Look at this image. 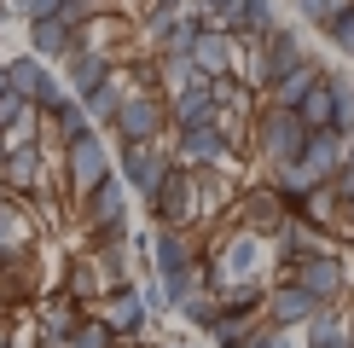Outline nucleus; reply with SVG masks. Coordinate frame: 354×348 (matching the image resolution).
Listing matches in <instances>:
<instances>
[{
	"instance_id": "nucleus-1",
	"label": "nucleus",
	"mask_w": 354,
	"mask_h": 348,
	"mask_svg": "<svg viewBox=\"0 0 354 348\" xmlns=\"http://www.w3.org/2000/svg\"><path fill=\"white\" fill-rule=\"evenodd\" d=\"M302 64H308L302 29H297V23H273L268 35L256 41V52H250V87H261V93H268L273 81H285L290 70H302Z\"/></svg>"
},
{
	"instance_id": "nucleus-2",
	"label": "nucleus",
	"mask_w": 354,
	"mask_h": 348,
	"mask_svg": "<svg viewBox=\"0 0 354 348\" xmlns=\"http://www.w3.org/2000/svg\"><path fill=\"white\" fill-rule=\"evenodd\" d=\"M6 81H12V93H24L29 99V110L35 116H58L70 105V87H64V76L47 64V58H35V52H18L6 64Z\"/></svg>"
},
{
	"instance_id": "nucleus-3",
	"label": "nucleus",
	"mask_w": 354,
	"mask_h": 348,
	"mask_svg": "<svg viewBox=\"0 0 354 348\" xmlns=\"http://www.w3.org/2000/svg\"><path fill=\"white\" fill-rule=\"evenodd\" d=\"M302 145H308V128H302V116H297V110H273V105H268V110H256V157H261L273 174L297 163Z\"/></svg>"
},
{
	"instance_id": "nucleus-4",
	"label": "nucleus",
	"mask_w": 354,
	"mask_h": 348,
	"mask_svg": "<svg viewBox=\"0 0 354 348\" xmlns=\"http://www.w3.org/2000/svg\"><path fill=\"white\" fill-rule=\"evenodd\" d=\"M169 128V99L151 93V87H134L122 99V116H116V139L122 145H157Z\"/></svg>"
},
{
	"instance_id": "nucleus-5",
	"label": "nucleus",
	"mask_w": 354,
	"mask_h": 348,
	"mask_svg": "<svg viewBox=\"0 0 354 348\" xmlns=\"http://www.w3.org/2000/svg\"><path fill=\"white\" fill-rule=\"evenodd\" d=\"M82 29H87V12L64 0V6H58L53 18L29 23V52H35V58H47V64H64V58L82 47Z\"/></svg>"
},
{
	"instance_id": "nucleus-6",
	"label": "nucleus",
	"mask_w": 354,
	"mask_h": 348,
	"mask_svg": "<svg viewBox=\"0 0 354 348\" xmlns=\"http://www.w3.org/2000/svg\"><path fill=\"white\" fill-rule=\"evenodd\" d=\"M111 174H116V163H111V145H105V134H99V128L64 151V186H70V197H76V203L93 192V186H105Z\"/></svg>"
},
{
	"instance_id": "nucleus-7",
	"label": "nucleus",
	"mask_w": 354,
	"mask_h": 348,
	"mask_svg": "<svg viewBox=\"0 0 354 348\" xmlns=\"http://www.w3.org/2000/svg\"><path fill=\"white\" fill-rule=\"evenodd\" d=\"M285 279L302 284L319 308H337V296L348 290V267H343V255H337V250H308L297 267H285Z\"/></svg>"
},
{
	"instance_id": "nucleus-8",
	"label": "nucleus",
	"mask_w": 354,
	"mask_h": 348,
	"mask_svg": "<svg viewBox=\"0 0 354 348\" xmlns=\"http://www.w3.org/2000/svg\"><path fill=\"white\" fill-rule=\"evenodd\" d=\"M82 226L93 232L99 244H111V238H128V186L116 180V174H111L105 186H93V192L82 197Z\"/></svg>"
},
{
	"instance_id": "nucleus-9",
	"label": "nucleus",
	"mask_w": 354,
	"mask_h": 348,
	"mask_svg": "<svg viewBox=\"0 0 354 348\" xmlns=\"http://www.w3.org/2000/svg\"><path fill=\"white\" fill-rule=\"evenodd\" d=\"M244 52H256V47H244V41H232L227 29H221L215 18L198 29V47H192V64H198V76L203 81H221V76H239V58Z\"/></svg>"
},
{
	"instance_id": "nucleus-10",
	"label": "nucleus",
	"mask_w": 354,
	"mask_h": 348,
	"mask_svg": "<svg viewBox=\"0 0 354 348\" xmlns=\"http://www.w3.org/2000/svg\"><path fill=\"white\" fill-rule=\"evenodd\" d=\"M93 313L116 331V342H140V337H145V325H151V308H145L140 284H116V290H105Z\"/></svg>"
},
{
	"instance_id": "nucleus-11",
	"label": "nucleus",
	"mask_w": 354,
	"mask_h": 348,
	"mask_svg": "<svg viewBox=\"0 0 354 348\" xmlns=\"http://www.w3.org/2000/svg\"><path fill=\"white\" fill-rule=\"evenodd\" d=\"M145 209L157 215V226H186L192 215H198V168H169V180L157 186V197L145 203Z\"/></svg>"
},
{
	"instance_id": "nucleus-12",
	"label": "nucleus",
	"mask_w": 354,
	"mask_h": 348,
	"mask_svg": "<svg viewBox=\"0 0 354 348\" xmlns=\"http://www.w3.org/2000/svg\"><path fill=\"white\" fill-rule=\"evenodd\" d=\"M169 168H174V157H163V145H122L116 180H122V186H134V192L151 203V197H157V186L169 180Z\"/></svg>"
},
{
	"instance_id": "nucleus-13",
	"label": "nucleus",
	"mask_w": 354,
	"mask_h": 348,
	"mask_svg": "<svg viewBox=\"0 0 354 348\" xmlns=\"http://www.w3.org/2000/svg\"><path fill=\"white\" fill-rule=\"evenodd\" d=\"M232 157H239V151H232V139L227 134H221V128H186V134H174V163H180V168H227L232 163Z\"/></svg>"
},
{
	"instance_id": "nucleus-14",
	"label": "nucleus",
	"mask_w": 354,
	"mask_h": 348,
	"mask_svg": "<svg viewBox=\"0 0 354 348\" xmlns=\"http://www.w3.org/2000/svg\"><path fill=\"white\" fill-rule=\"evenodd\" d=\"M343 157H348V134H337V128H319V134H308L302 157H297V168L308 174V186H326L331 174L343 168Z\"/></svg>"
},
{
	"instance_id": "nucleus-15",
	"label": "nucleus",
	"mask_w": 354,
	"mask_h": 348,
	"mask_svg": "<svg viewBox=\"0 0 354 348\" xmlns=\"http://www.w3.org/2000/svg\"><path fill=\"white\" fill-rule=\"evenodd\" d=\"M58 76H64L70 99H87L93 87H105V81L116 76V64H111V52H105V47H76V52L64 58V70H58Z\"/></svg>"
},
{
	"instance_id": "nucleus-16",
	"label": "nucleus",
	"mask_w": 354,
	"mask_h": 348,
	"mask_svg": "<svg viewBox=\"0 0 354 348\" xmlns=\"http://www.w3.org/2000/svg\"><path fill=\"white\" fill-rule=\"evenodd\" d=\"M326 313L314 296H308L302 284H290V279H279L268 290V319H273V331H297V325H314V319Z\"/></svg>"
},
{
	"instance_id": "nucleus-17",
	"label": "nucleus",
	"mask_w": 354,
	"mask_h": 348,
	"mask_svg": "<svg viewBox=\"0 0 354 348\" xmlns=\"http://www.w3.org/2000/svg\"><path fill=\"white\" fill-rule=\"evenodd\" d=\"M41 174H47V151L41 145H12L6 163H0V186L18 197H35L41 192Z\"/></svg>"
},
{
	"instance_id": "nucleus-18",
	"label": "nucleus",
	"mask_w": 354,
	"mask_h": 348,
	"mask_svg": "<svg viewBox=\"0 0 354 348\" xmlns=\"http://www.w3.org/2000/svg\"><path fill=\"white\" fill-rule=\"evenodd\" d=\"M221 29H227V35L232 41H244V47H256V41L261 35H268V29L279 23L273 18V0H232V6L227 12H221V18H215Z\"/></svg>"
},
{
	"instance_id": "nucleus-19",
	"label": "nucleus",
	"mask_w": 354,
	"mask_h": 348,
	"mask_svg": "<svg viewBox=\"0 0 354 348\" xmlns=\"http://www.w3.org/2000/svg\"><path fill=\"white\" fill-rule=\"evenodd\" d=\"M169 122H174V134H186V128H221L209 81H192V87H180V93L169 99Z\"/></svg>"
},
{
	"instance_id": "nucleus-20",
	"label": "nucleus",
	"mask_w": 354,
	"mask_h": 348,
	"mask_svg": "<svg viewBox=\"0 0 354 348\" xmlns=\"http://www.w3.org/2000/svg\"><path fill=\"white\" fill-rule=\"evenodd\" d=\"M82 302H70V296H53L47 308L35 313V342L41 348H70V337H76V325H82Z\"/></svg>"
},
{
	"instance_id": "nucleus-21",
	"label": "nucleus",
	"mask_w": 354,
	"mask_h": 348,
	"mask_svg": "<svg viewBox=\"0 0 354 348\" xmlns=\"http://www.w3.org/2000/svg\"><path fill=\"white\" fill-rule=\"evenodd\" d=\"M319 76H326V64H319V58H308L302 70H290L285 81H273V87H268V105H273V110H297L302 99L314 93V81H319Z\"/></svg>"
},
{
	"instance_id": "nucleus-22",
	"label": "nucleus",
	"mask_w": 354,
	"mask_h": 348,
	"mask_svg": "<svg viewBox=\"0 0 354 348\" xmlns=\"http://www.w3.org/2000/svg\"><path fill=\"white\" fill-rule=\"evenodd\" d=\"M134 93V87H128L122 76H111L105 87H93V93L82 99V110H87V122L93 128H116V116H122V99Z\"/></svg>"
},
{
	"instance_id": "nucleus-23",
	"label": "nucleus",
	"mask_w": 354,
	"mask_h": 348,
	"mask_svg": "<svg viewBox=\"0 0 354 348\" xmlns=\"http://www.w3.org/2000/svg\"><path fill=\"white\" fill-rule=\"evenodd\" d=\"M297 116H302L308 134H319V128H331V122H337V87H331V70L314 81V93H308L302 105H297Z\"/></svg>"
},
{
	"instance_id": "nucleus-24",
	"label": "nucleus",
	"mask_w": 354,
	"mask_h": 348,
	"mask_svg": "<svg viewBox=\"0 0 354 348\" xmlns=\"http://www.w3.org/2000/svg\"><path fill=\"white\" fill-rule=\"evenodd\" d=\"M279 221H285V203L273 197V186H268V192H250V197H244V232L268 238V232H273Z\"/></svg>"
},
{
	"instance_id": "nucleus-25",
	"label": "nucleus",
	"mask_w": 354,
	"mask_h": 348,
	"mask_svg": "<svg viewBox=\"0 0 354 348\" xmlns=\"http://www.w3.org/2000/svg\"><path fill=\"white\" fill-rule=\"evenodd\" d=\"M47 122H53V145H58V151H70L76 139H87V134H93V122H87L82 99H70V105L58 110V116H47Z\"/></svg>"
},
{
	"instance_id": "nucleus-26",
	"label": "nucleus",
	"mask_w": 354,
	"mask_h": 348,
	"mask_svg": "<svg viewBox=\"0 0 354 348\" xmlns=\"http://www.w3.org/2000/svg\"><path fill=\"white\" fill-rule=\"evenodd\" d=\"M174 23H180V6H163V0H151V6H145V23H140V35H145V41H157V47H163Z\"/></svg>"
},
{
	"instance_id": "nucleus-27",
	"label": "nucleus",
	"mask_w": 354,
	"mask_h": 348,
	"mask_svg": "<svg viewBox=\"0 0 354 348\" xmlns=\"http://www.w3.org/2000/svg\"><path fill=\"white\" fill-rule=\"evenodd\" d=\"M331 87H337V134H354V76H343V70H331Z\"/></svg>"
},
{
	"instance_id": "nucleus-28",
	"label": "nucleus",
	"mask_w": 354,
	"mask_h": 348,
	"mask_svg": "<svg viewBox=\"0 0 354 348\" xmlns=\"http://www.w3.org/2000/svg\"><path fill=\"white\" fill-rule=\"evenodd\" d=\"M70 348H116V331L99 313H87L82 325H76V337H70Z\"/></svg>"
},
{
	"instance_id": "nucleus-29",
	"label": "nucleus",
	"mask_w": 354,
	"mask_h": 348,
	"mask_svg": "<svg viewBox=\"0 0 354 348\" xmlns=\"http://www.w3.org/2000/svg\"><path fill=\"white\" fill-rule=\"evenodd\" d=\"M18 255H24V226L12 209H0V267H12Z\"/></svg>"
},
{
	"instance_id": "nucleus-30",
	"label": "nucleus",
	"mask_w": 354,
	"mask_h": 348,
	"mask_svg": "<svg viewBox=\"0 0 354 348\" xmlns=\"http://www.w3.org/2000/svg\"><path fill=\"white\" fill-rule=\"evenodd\" d=\"M326 41H331V47L343 52V58H354V0H348L343 12H337L331 23H326Z\"/></svg>"
},
{
	"instance_id": "nucleus-31",
	"label": "nucleus",
	"mask_w": 354,
	"mask_h": 348,
	"mask_svg": "<svg viewBox=\"0 0 354 348\" xmlns=\"http://www.w3.org/2000/svg\"><path fill=\"white\" fill-rule=\"evenodd\" d=\"M29 116H35V110H29V99H24V93H12V87H6V93H0V134H12V128H24Z\"/></svg>"
},
{
	"instance_id": "nucleus-32",
	"label": "nucleus",
	"mask_w": 354,
	"mask_h": 348,
	"mask_svg": "<svg viewBox=\"0 0 354 348\" xmlns=\"http://www.w3.org/2000/svg\"><path fill=\"white\" fill-rule=\"evenodd\" d=\"M58 6H64V0H6V12L18 23H41V18H53Z\"/></svg>"
},
{
	"instance_id": "nucleus-33",
	"label": "nucleus",
	"mask_w": 354,
	"mask_h": 348,
	"mask_svg": "<svg viewBox=\"0 0 354 348\" xmlns=\"http://www.w3.org/2000/svg\"><path fill=\"white\" fill-rule=\"evenodd\" d=\"M343 6H348V0H297L302 23H319V29H326V23L337 18V12H343Z\"/></svg>"
},
{
	"instance_id": "nucleus-34",
	"label": "nucleus",
	"mask_w": 354,
	"mask_h": 348,
	"mask_svg": "<svg viewBox=\"0 0 354 348\" xmlns=\"http://www.w3.org/2000/svg\"><path fill=\"white\" fill-rule=\"evenodd\" d=\"M244 348H297V337H290V331H268V325H261Z\"/></svg>"
},
{
	"instance_id": "nucleus-35",
	"label": "nucleus",
	"mask_w": 354,
	"mask_h": 348,
	"mask_svg": "<svg viewBox=\"0 0 354 348\" xmlns=\"http://www.w3.org/2000/svg\"><path fill=\"white\" fill-rule=\"evenodd\" d=\"M6 348H41V342H35V337H18V331H12V342H6Z\"/></svg>"
},
{
	"instance_id": "nucleus-36",
	"label": "nucleus",
	"mask_w": 354,
	"mask_h": 348,
	"mask_svg": "<svg viewBox=\"0 0 354 348\" xmlns=\"http://www.w3.org/2000/svg\"><path fill=\"white\" fill-rule=\"evenodd\" d=\"M6 342H12V331H6V319H0V348H6Z\"/></svg>"
},
{
	"instance_id": "nucleus-37",
	"label": "nucleus",
	"mask_w": 354,
	"mask_h": 348,
	"mask_svg": "<svg viewBox=\"0 0 354 348\" xmlns=\"http://www.w3.org/2000/svg\"><path fill=\"white\" fill-rule=\"evenodd\" d=\"M6 308H12V302H6V284H0V313H6Z\"/></svg>"
},
{
	"instance_id": "nucleus-38",
	"label": "nucleus",
	"mask_w": 354,
	"mask_h": 348,
	"mask_svg": "<svg viewBox=\"0 0 354 348\" xmlns=\"http://www.w3.org/2000/svg\"><path fill=\"white\" fill-rule=\"evenodd\" d=\"M151 348H186V342H151Z\"/></svg>"
},
{
	"instance_id": "nucleus-39",
	"label": "nucleus",
	"mask_w": 354,
	"mask_h": 348,
	"mask_svg": "<svg viewBox=\"0 0 354 348\" xmlns=\"http://www.w3.org/2000/svg\"><path fill=\"white\" fill-rule=\"evenodd\" d=\"M0 163H6V134H0Z\"/></svg>"
},
{
	"instance_id": "nucleus-40",
	"label": "nucleus",
	"mask_w": 354,
	"mask_h": 348,
	"mask_svg": "<svg viewBox=\"0 0 354 348\" xmlns=\"http://www.w3.org/2000/svg\"><path fill=\"white\" fill-rule=\"evenodd\" d=\"M6 18H12V12H6V0H0V23H6Z\"/></svg>"
},
{
	"instance_id": "nucleus-41",
	"label": "nucleus",
	"mask_w": 354,
	"mask_h": 348,
	"mask_svg": "<svg viewBox=\"0 0 354 348\" xmlns=\"http://www.w3.org/2000/svg\"><path fill=\"white\" fill-rule=\"evenodd\" d=\"M343 209H348V221H354V203H343Z\"/></svg>"
},
{
	"instance_id": "nucleus-42",
	"label": "nucleus",
	"mask_w": 354,
	"mask_h": 348,
	"mask_svg": "<svg viewBox=\"0 0 354 348\" xmlns=\"http://www.w3.org/2000/svg\"><path fill=\"white\" fill-rule=\"evenodd\" d=\"M116 348H140V342H116Z\"/></svg>"
},
{
	"instance_id": "nucleus-43",
	"label": "nucleus",
	"mask_w": 354,
	"mask_h": 348,
	"mask_svg": "<svg viewBox=\"0 0 354 348\" xmlns=\"http://www.w3.org/2000/svg\"><path fill=\"white\" fill-rule=\"evenodd\" d=\"M163 6H180V0H163Z\"/></svg>"
},
{
	"instance_id": "nucleus-44",
	"label": "nucleus",
	"mask_w": 354,
	"mask_h": 348,
	"mask_svg": "<svg viewBox=\"0 0 354 348\" xmlns=\"http://www.w3.org/2000/svg\"><path fill=\"white\" fill-rule=\"evenodd\" d=\"M0 209H6V203H0Z\"/></svg>"
}]
</instances>
